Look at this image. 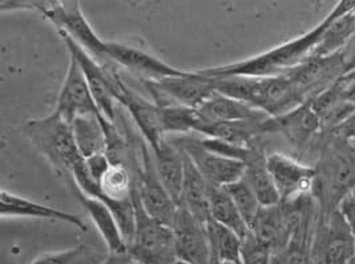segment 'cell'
I'll use <instances>...</instances> for the list:
<instances>
[{
    "label": "cell",
    "mask_w": 355,
    "mask_h": 264,
    "mask_svg": "<svg viewBox=\"0 0 355 264\" xmlns=\"http://www.w3.org/2000/svg\"><path fill=\"white\" fill-rule=\"evenodd\" d=\"M355 0H339L333 10L307 32L284 41L256 56L223 66L200 69L205 76L223 77H277L291 73L307 62L322 39L323 33L334 19L350 12Z\"/></svg>",
    "instance_id": "1"
},
{
    "label": "cell",
    "mask_w": 355,
    "mask_h": 264,
    "mask_svg": "<svg viewBox=\"0 0 355 264\" xmlns=\"http://www.w3.org/2000/svg\"><path fill=\"white\" fill-rule=\"evenodd\" d=\"M211 79L216 82L217 92L249 104L269 117L282 116L309 100L305 92L288 75Z\"/></svg>",
    "instance_id": "2"
},
{
    "label": "cell",
    "mask_w": 355,
    "mask_h": 264,
    "mask_svg": "<svg viewBox=\"0 0 355 264\" xmlns=\"http://www.w3.org/2000/svg\"><path fill=\"white\" fill-rule=\"evenodd\" d=\"M23 134L67 185L73 180V173L83 157L75 144L72 128L58 113L28 120L23 125Z\"/></svg>",
    "instance_id": "3"
},
{
    "label": "cell",
    "mask_w": 355,
    "mask_h": 264,
    "mask_svg": "<svg viewBox=\"0 0 355 264\" xmlns=\"http://www.w3.org/2000/svg\"><path fill=\"white\" fill-rule=\"evenodd\" d=\"M132 200L136 218L135 232L128 246L132 261L139 264L176 263L178 255L172 227L146 214L135 191Z\"/></svg>",
    "instance_id": "4"
},
{
    "label": "cell",
    "mask_w": 355,
    "mask_h": 264,
    "mask_svg": "<svg viewBox=\"0 0 355 264\" xmlns=\"http://www.w3.org/2000/svg\"><path fill=\"white\" fill-rule=\"evenodd\" d=\"M135 173V194L140 200L146 214L153 219L172 227L178 205L164 187L156 171L152 150L141 138L140 157L133 167Z\"/></svg>",
    "instance_id": "5"
},
{
    "label": "cell",
    "mask_w": 355,
    "mask_h": 264,
    "mask_svg": "<svg viewBox=\"0 0 355 264\" xmlns=\"http://www.w3.org/2000/svg\"><path fill=\"white\" fill-rule=\"evenodd\" d=\"M146 91L159 106L181 105L197 109L216 92V82L200 70H188L182 76L157 82H143Z\"/></svg>",
    "instance_id": "6"
},
{
    "label": "cell",
    "mask_w": 355,
    "mask_h": 264,
    "mask_svg": "<svg viewBox=\"0 0 355 264\" xmlns=\"http://www.w3.org/2000/svg\"><path fill=\"white\" fill-rule=\"evenodd\" d=\"M42 17L51 21L62 36H68L98 62L105 60L108 41L92 28L81 10L80 1H49Z\"/></svg>",
    "instance_id": "7"
},
{
    "label": "cell",
    "mask_w": 355,
    "mask_h": 264,
    "mask_svg": "<svg viewBox=\"0 0 355 264\" xmlns=\"http://www.w3.org/2000/svg\"><path fill=\"white\" fill-rule=\"evenodd\" d=\"M169 141L185 153L201 176L213 187H226L243 178L245 164L223 157L202 145L201 137L194 134L168 137Z\"/></svg>",
    "instance_id": "8"
},
{
    "label": "cell",
    "mask_w": 355,
    "mask_h": 264,
    "mask_svg": "<svg viewBox=\"0 0 355 264\" xmlns=\"http://www.w3.org/2000/svg\"><path fill=\"white\" fill-rule=\"evenodd\" d=\"M266 164L284 203L307 197L315 186L317 169L291 155L275 151L266 155Z\"/></svg>",
    "instance_id": "9"
},
{
    "label": "cell",
    "mask_w": 355,
    "mask_h": 264,
    "mask_svg": "<svg viewBox=\"0 0 355 264\" xmlns=\"http://www.w3.org/2000/svg\"><path fill=\"white\" fill-rule=\"evenodd\" d=\"M178 261L187 264H214L207 225L178 205L172 223Z\"/></svg>",
    "instance_id": "10"
},
{
    "label": "cell",
    "mask_w": 355,
    "mask_h": 264,
    "mask_svg": "<svg viewBox=\"0 0 355 264\" xmlns=\"http://www.w3.org/2000/svg\"><path fill=\"white\" fill-rule=\"evenodd\" d=\"M104 62L125 68L130 73L139 76L143 82H157L166 77L182 76L188 72L169 66L162 59L141 48L116 41H108Z\"/></svg>",
    "instance_id": "11"
},
{
    "label": "cell",
    "mask_w": 355,
    "mask_h": 264,
    "mask_svg": "<svg viewBox=\"0 0 355 264\" xmlns=\"http://www.w3.org/2000/svg\"><path fill=\"white\" fill-rule=\"evenodd\" d=\"M53 112L69 125H72L78 117L100 113L80 66L72 56H69L64 82L60 88Z\"/></svg>",
    "instance_id": "12"
},
{
    "label": "cell",
    "mask_w": 355,
    "mask_h": 264,
    "mask_svg": "<svg viewBox=\"0 0 355 264\" xmlns=\"http://www.w3.org/2000/svg\"><path fill=\"white\" fill-rule=\"evenodd\" d=\"M322 126V120L309 99L282 116L266 118L262 124V132L281 133L294 147L304 148Z\"/></svg>",
    "instance_id": "13"
},
{
    "label": "cell",
    "mask_w": 355,
    "mask_h": 264,
    "mask_svg": "<svg viewBox=\"0 0 355 264\" xmlns=\"http://www.w3.org/2000/svg\"><path fill=\"white\" fill-rule=\"evenodd\" d=\"M0 215L6 218H37L44 220H58L68 223L83 232H88L85 222L80 215L72 214L47 205H42L26 197H20L7 190L0 193Z\"/></svg>",
    "instance_id": "14"
},
{
    "label": "cell",
    "mask_w": 355,
    "mask_h": 264,
    "mask_svg": "<svg viewBox=\"0 0 355 264\" xmlns=\"http://www.w3.org/2000/svg\"><path fill=\"white\" fill-rule=\"evenodd\" d=\"M321 264H354L355 239L338 210H333L323 226L320 243Z\"/></svg>",
    "instance_id": "15"
},
{
    "label": "cell",
    "mask_w": 355,
    "mask_h": 264,
    "mask_svg": "<svg viewBox=\"0 0 355 264\" xmlns=\"http://www.w3.org/2000/svg\"><path fill=\"white\" fill-rule=\"evenodd\" d=\"M119 105L124 106L128 111L149 148L159 147L166 138L162 128L160 106L155 101H149L143 97L140 93H137L127 85L121 99L119 101Z\"/></svg>",
    "instance_id": "16"
},
{
    "label": "cell",
    "mask_w": 355,
    "mask_h": 264,
    "mask_svg": "<svg viewBox=\"0 0 355 264\" xmlns=\"http://www.w3.org/2000/svg\"><path fill=\"white\" fill-rule=\"evenodd\" d=\"M200 118V128L204 125L232 122V121H248V120H263L268 115L245 104L240 100L232 99L220 92H214L209 99L205 100L197 109ZM200 131V129H198Z\"/></svg>",
    "instance_id": "17"
},
{
    "label": "cell",
    "mask_w": 355,
    "mask_h": 264,
    "mask_svg": "<svg viewBox=\"0 0 355 264\" xmlns=\"http://www.w3.org/2000/svg\"><path fill=\"white\" fill-rule=\"evenodd\" d=\"M72 193L79 199L87 214L95 225L100 236L103 238L110 254H125L128 252L127 242L120 230L119 222L113 215L111 209L100 199L83 194L79 189L71 186Z\"/></svg>",
    "instance_id": "18"
},
{
    "label": "cell",
    "mask_w": 355,
    "mask_h": 264,
    "mask_svg": "<svg viewBox=\"0 0 355 264\" xmlns=\"http://www.w3.org/2000/svg\"><path fill=\"white\" fill-rule=\"evenodd\" d=\"M150 150L160 181L178 206L181 200L185 173L184 154L169 141L168 137L159 147Z\"/></svg>",
    "instance_id": "19"
},
{
    "label": "cell",
    "mask_w": 355,
    "mask_h": 264,
    "mask_svg": "<svg viewBox=\"0 0 355 264\" xmlns=\"http://www.w3.org/2000/svg\"><path fill=\"white\" fill-rule=\"evenodd\" d=\"M184 154L185 173L180 205L184 206L196 219L208 225L210 220V185L196 169L189 157Z\"/></svg>",
    "instance_id": "20"
},
{
    "label": "cell",
    "mask_w": 355,
    "mask_h": 264,
    "mask_svg": "<svg viewBox=\"0 0 355 264\" xmlns=\"http://www.w3.org/2000/svg\"><path fill=\"white\" fill-rule=\"evenodd\" d=\"M266 155L262 149L256 147L254 153L245 164L243 180L248 182L262 207H270L281 203L279 193L266 164Z\"/></svg>",
    "instance_id": "21"
},
{
    "label": "cell",
    "mask_w": 355,
    "mask_h": 264,
    "mask_svg": "<svg viewBox=\"0 0 355 264\" xmlns=\"http://www.w3.org/2000/svg\"><path fill=\"white\" fill-rule=\"evenodd\" d=\"M71 128L76 148L79 150L83 160L96 154H105L107 137L100 113L78 117L72 122Z\"/></svg>",
    "instance_id": "22"
},
{
    "label": "cell",
    "mask_w": 355,
    "mask_h": 264,
    "mask_svg": "<svg viewBox=\"0 0 355 264\" xmlns=\"http://www.w3.org/2000/svg\"><path fill=\"white\" fill-rule=\"evenodd\" d=\"M133 189L135 173L130 166L111 164L98 182V189L89 197L100 199L104 203L111 200H128L132 199Z\"/></svg>",
    "instance_id": "23"
},
{
    "label": "cell",
    "mask_w": 355,
    "mask_h": 264,
    "mask_svg": "<svg viewBox=\"0 0 355 264\" xmlns=\"http://www.w3.org/2000/svg\"><path fill=\"white\" fill-rule=\"evenodd\" d=\"M269 118V117H268ZM263 120H248V121H232V122H220L204 125L200 128L197 134L202 137L221 140L230 144L237 145H253L254 138L262 134Z\"/></svg>",
    "instance_id": "24"
},
{
    "label": "cell",
    "mask_w": 355,
    "mask_h": 264,
    "mask_svg": "<svg viewBox=\"0 0 355 264\" xmlns=\"http://www.w3.org/2000/svg\"><path fill=\"white\" fill-rule=\"evenodd\" d=\"M355 33V4L354 8L340 17L334 19L327 30L323 33L322 39L311 57H331L339 55L346 47Z\"/></svg>",
    "instance_id": "25"
},
{
    "label": "cell",
    "mask_w": 355,
    "mask_h": 264,
    "mask_svg": "<svg viewBox=\"0 0 355 264\" xmlns=\"http://www.w3.org/2000/svg\"><path fill=\"white\" fill-rule=\"evenodd\" d=\"M210 220L225 226L243 238L249 232V226L243 220L234 202L223 187L210 186Z\"/></svg>",
    "instance_id": "26"
},
{
    "label": "cell",
    "mask_w": 355,
    "mask_h": 264,
    "mask_svg": "<svg viewBox=\"0 0 355 264\" xmlns=\"http://www.w3.org/2000/svg\"><path fill=\"white\" fill-rule=\"evenodd\" d=\"M209 234L213 262L216 263L241 264L243 238L213 220L207 225Z\"/></svg>",
    "instance_id": "27"
},
{
    "label": "cell",
    "mask_w": 355,
    "mask_h": 264,
    "mask_svg": "<svg viewBox=\"0 0 355 264\" xmlns=\"http://www.w3.org/2000/svg\"><path fill=\"white\" fill-rule=\"evenodd\" d=\"M162 128L164 133L173 135H187L198 133L200 118L197 111L193 108L181 106V105H166L160 106Z\"/></svg>",
    "instance_id": "28"
},
{
    "label": "cell",
    "mask_w": 355,
    "mask_h": 264,
    "mask_svg": "<svg viewBox=\"0 0 355 264\" xmlns=\"http://www.w3.org/2000/svg\"><path fill=\"white\" fill-rule=\"evenodd\" d=\"M311 213L302 220V223L293 232L289 243L277 252L273 264H311L313 249L309 246V229Z\"/></svg>",
    "instance_id": "29"
},
{
    "label": "cell",
    "mask_w": 355,
    "mask_h": 264,
    "mask_svg": "<svg viewBox=\"0 0 355 264\" xmlns=\"http://www.w3.org/2000/svg\"><path fill=\"white\" fill-rule=\"evenodd\" d=\"M107 255L97 252L95 248L80 243L75 247L42 254L30 264H101Z\"/></svg>",
    "instance_id": "30"
},
{
    "label": "cell",
    "mask_w": 355,
    "mask_h": 264,
    "mask_svg": "<svg viewBox=\"0 0 355 264\" xmlns=\"http://www.w3.org/2000/svg\"><path fill=\"white\" fill-rule=\"evenodd\" d=\"M225 189L226 193L230 196L232 200L234 202L236 207L239 209L240 214L243 215V220L249 226V229L253 226L259 210H261V203L248 185V182L241 178L240 181L234 182L227 185Z\"/></svg>",
    "instance_id": "31"
},
{
    "label": "cell",
    "mask_w": 355,
    "mask_h": 264,
    "mask_svg": "<svg viewBox=\"0 0 355 264\" xmlns=\"http://www.w3.org/2000/svg\"><path fill=\"white\" fill-rule=\"evenodd\" d=\"M275 251L249 230L241 243V264H273Z\"/></svg>",
    "instance_id": "32"
},
{
    "label": "cell",
    "mask_w": 355,
    "mask_h": 264,
    "mask_svg": "<svg viewBox=\"0 0 355 264\" xmlns=\"http://www.w3.org/2000/svg\"><path fill=\"white\" fill-rule=\"evenodd\" d=\"M49 6V1L42 0H8L0 1V11H33L42 15L44 8Z\"/></svg>",
    "instance_id": "33"
},
{
    "label": "cell",
    "mask_w": 355,
    "mask_h": 264,
    "mask_svg": "<svg viewBox=\"0 0 355 264\" xmlns=\"http://www.w3.org/2000/svg\"><path fill=\"white\" fill-rule=\"evenodd\" d=\"M110 165H111V161L107 157V154H96V155L84 158V166L87 173L97 183L100 182L103 174L107 171Z\"/></svg>",
    "instance_id": "34"
},
{
    "label": "cell",
    "mask_w": 355,
    "mask_h": 264,
    "mask_svg": "<svg viewBox=\"0 0 355 264\" xmlns=\"http://www.w3.org/2000/svg\"><path fill=\"white\" fill-rule=\"evenodd\" d=\"M337 210L339 214L343 216L346 225L349 226L355 239V186L343 198L340 199Z\"/></svg>",
    "instance_id": "35"
},
{
    "label": "cell",
    "mask_w": 355,
    "mask_h": 264,
    "mask_svg": "<svg viewBox=\"0 0 355 264\" xmlns=\"http://www.w3.org/2000/svg\"><path fill=\"white\" fill-rule=\"evenodd\" d=\"M342 66H343V75L352 73L355 70V33L346 47L339 53Z\"/></svg>",
    "instance_id": "36"
},
{
    "label": "cell",
    "mask_w": 355,
    "mask_h": 264,
    "mask_svg": "<svg viewBox=\"0 0 355 264\" xmlns=\"http://www.w3.org/2000/svg\"><path fill=\"white\" fill-rule=\"evenodd\" d=\"M101 264H133L128 252L125 254H108Z\"/></svg>",
    "instance_id": "37"
},
{
    "label": "cell",
    "mask_w": 355,
    "mask_h": 264,
    "mask_svg": "<svg viewBox=\"0 0 355 264\" xmlns=\"http://www.w3.org/2000/svg\"><path fill=\"white\" fill-rule=\"evenodd\" d=\"M175 264H187V263H184V262H180V261H178V262H176V263Z\"/></svg>",
    "instance_id": "38"
},
{
    "label": "cell",
    "mask_w": 355,
    "mask_h": 264,
    "mask_svg": "<svg viewBox=\"0 0 355 264\" xmlns=\"http://www.w3.org/2000/svg\"><path fill=\"white\" fill-rule=\"evenodd\" d=\"M216 264H233V263H216Z\"/></svg>",
    "instance_id": "39"
},
{
    "label": "cell",
    "mask_w": 355,
    "mask_h": 264,
    "mask_svg": "<svg viewBox=\"0 0 355 264\" xmlns=\"http://www.w3.org/2000/svg\"><path fill=\"white\" fill-rule=\"evenodd\" d=\"M133 264H139V263H136V262H133Z\"/></svg>",
    "instance_id": "40"
}]
</instances>
